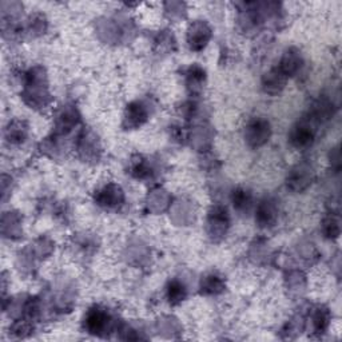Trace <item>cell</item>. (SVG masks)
I'll return each instance as SVG.
<instances>
[{
  "label": "cell",
  "mask_w": 342,
  "mask_h": 342,
  "mask_svg": "<svg viewBox=\"0 0 342 342\" xmlns=\"http://www.w3.org/2000/svg\"><path fill=\"white\" fill-rule=\"evenodd\" d=\"M107 324H109V314L98 307L90 310L86 317V328L90 333H94V334L102 333Z\"/></svg>",
  "instance_id": "1"
},
{
  "label": "cell",
  "mask_w": 342,
  "mask_h": 342,
  "mask_svg": "<svg viewBox=\"0 0 342 342\" xmlns=\"http://www.w3.org/2000/svg\"><path fill=\"white\" fill-rule=\"evenodd\" d=\"M313 139L314 131L309 124H299L298 127H295L291 132V142L295 147H299V149H303V147L312 145Z\"/></svg>",
  "instance_id": "2"
},
{
  "label": "cell",
  "mask_w": 342,
  "mask_h": 342,
  "mask_svg": "<svg viewBox=\"0 0 342 342\" xmlns=\"http://www.w3.org/2000/svg\"><path fill=\"white\" fill-rule=\"evenodd\" d=\"M255 122H257L258 130H255L253 123L250 124V127H249V138L250 139L249 141H253L254 145L258 146L269 138V123H266L265 120H255Z\"/></svg>",
  "instance_id": "3"
},
{
  "label": "cell",
  "mask_w": 342,
  "mask_h": 342,
  "mask_svg": "<svg viewBox=\"0 0 342 342\" xmlns=\"http://www.w3.org/2000/svg\"><path fill=\"white\" fill-rule=\"evenodd\" d=\"M167 297H168V301H170L173 305L182 302L186 297L185 286H183L181 282H178V281H173V282L168 285Z\"/></svg>",
  "instance_id": "4"
},
{
  "label": "cell",
  "mask_w": 342,
  "mask_h": 342,
  "mask_svg": "<svg viewBox=\"0 0 342 342\" xmlns=\"http://www.w3.org/2000/svg\"><path fill=\"white\" fill-rule=\"evenodd\" d=\"M233 202H234V206H235L238 210H245V209H249L251 204L250 193L245 191V190H237V191H234Z\"/></svg>",
  "instance_id": "5"
},
{
  "label": "cell",
  "mask_w": 342,
  "mask_h": 342,
  "mask_svg": "<svg viewBox=\"0 0 342 342\" xmlns=\"http://www.w3.org/2000/svg\"><path fill=\"white\" fill-rule=\"evenodd\" d=\"M273 213H274V209L273 206H271V203L270 202H265V204H262L261 208H259V211H258V221L262 225H267V223L271 222V219H273Z\"/></svg>",
  "instance_id": "6"
},
{
  "label": "cell",
  "mask_w": 342,
  "mask_h": 342,
  "mask_svg": "<svg viewBox=\"0 0 342 342\" xmlns=\"http://www.w3.org/2000/svg\"><path fill=\"white\" fill-rule=\"evenodd\" d=\"M146 118L145 110L142 109V106L139 105H131L128 107V119L134 124H141V120Z\"/></svg>",
  "instance_id": "7"
},
{
  "label": "cell",
  "mask_w": 342,
  "mask_h": 342,
  "mask_svg": "<svg viewBox=\"0 0 342 342\" xmlns=\"http://www.w3.org/2000/svg\"><path fill=\"white\" fill-rule=\"evenodd\" d=\"M204 288H206V290L210 289L211 291H214L215 293L217 289L222 288V285H221V281H219L217 277H210V278H208L206 282H204Z\"/></svg>",
  "instance_id": "8"
}]
</instances>
